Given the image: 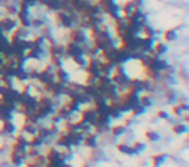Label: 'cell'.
Wrapping results in <instances>:
<instances>
[{
    "label": "cell",
    "instance_id": "cell-1",
    "mask_svg": "<svg viewBox=\"0 0 189 167\" xmlns=\"http://www.w3.org/2000/svg\"><path fill=\"white\" fill-rule=\"evenodd\" d=\"M79 119L83 122V123L89 124L92 128L96 127V123H97V113L96 110L89 106V108H86L83 110H79Z\"/></svg>",
    "mask_w": 189,
    "mask_h": 167
},
{
    "label": "cell",
    "instance_id": "cell-2",
    "mask_svg": "<svg viewBox=\"0 0 189 167\" xmlns=\"http://www.w3.org/2000/svg\"><path fill=\"white\" fill-rule=\"evenodd\" d=\"M18 26V21L17 18H12L9 16H3L0 17V29H1L3 34H11L14 29Z\"/></svg>",
    "mask_w": 189,
    "mask_h": 167
},
{
    "label": "cell",
    "instance_id": "cell-3",
    "mask_svg": "<svg viewBox=\"0 0 189 167\" xmlns=\"http://www.w3.org/2000/svg\"><path fill=\"white\" fill-rule=\"evenodd\" d=\"M69 41H73L75 44H83L87 41V36H86V32L84 30L79 29V27H73L69 30V34H67Z\"/></svg>",
    "mask_w": 189,
    "mask_h": 167
},
{
    "label": "cell",
    "instance_id": "cell-4",
    "mask_svg": "<svg viewBox=\"0 0 189 167\" xmlns=\"http://www.w3.org/2000/svg\"><path fill=\"white\" fill-rule=\"evenodd\" d=\"M47 53L49 57H58V58H62L65 61V60H67L66 55H65V46L64 44H52V46L48 47L47 49Z\"/></svg>",
    "mask_w": 189,
    "mask_h": 167
},
{
    "label": "cell",
    "instance_id": "cell-5",
    "mask_svg": "<svg viewBox=\"0 0 189 167\" xmlns=\"http://www.w3.org/2000/svg\"><path fill=\"white\" fill-rule=\"evenodd\" d=\"M64 46H65V55H66L67 58L75 57V56H83L82 47H80L79 44H75V43H73V41L67 40Z\"/></svg>",
    "mask_w": 189,
    "mask_h": 167
},
{
    "label": "cell",
    "instance_id": "cell-6",
    "mask_svg": "<svg viewBox=\"0 0 189 167\" xmlns=\"http://www.w3.org/2000/svg\"><path fill=\"white\" fill-rule=\"evenodd\" d=\"M57 139H56V147H61L64 149H71V144H70V138L64 130H60L57 133Z\"/></svg>",
    "mask_w": 189,
    "mask_h": 167
},
{
    "label": "cell",
    "instance_id": "cell-7",
    "mask_svg": "<svg viewBox=\"0 0 189 167\" xmlns=\"http://www.w3.org/2000/svg\"><path fill=\"white\" fill-rule=\"evenodd\" d=\"M82 145L86 148L89 149H96L97 148V135L95 132H86L84 133V138H83Z\"/></svg>",
    "mask_w": 189,
    "mask_h": 167
},
{
    "label": "cell",
    "instance_id": "cell-8",
    "mask_svg": "<svg viewBox=\"0 0 189 167\" xmlns=\"http://www.w3.org/2000/svg\"><path fill=\"white\" fill-rule=\"evenodd\" d=\"M26 153H18V152L11 150L9 153V162L16 167H21L23 165V162L26 161Z\"/></svg>",
    "mask_w": 189,
    "mask_h": 167
},
{
    "label": "cell",
    "instance_id": "cell-9",
    "mask_svg": "<svg viewBox=\"0 0 189 167\" xmlns=\"http://www.w3.org/2000/svg\"><path fill=\"white\" fill-rule=\"evenodd\" d=\"M44 156H46L47 162H57V161H64L61 158V153H60V150H57L55 147L48 148L47 153L44 154ZM64 162H65V161H64Z\"/></svg>",
    "mask_w": 189,
    "mask_h": 167
},
{
    "label": "cell",
    "instance_id": "cell-10",
    "mask_svg": "<svg viewBox=\"0 0 189 167\" xmlns=\"http://www.w3.org/2000/svg\"><path fill=\"white\" fill-rule=\"evenodd\" d=\"M53 74H55V80L61 84H66L69 82V74L64 67H60V69H53Z\"/></svg>",
    "mask_w": 189,
    "mask_h": 167
},
{
    "label": "cell",
    "instance_id": "cell-11",
    "mask_svg": "<svg viewBox=\"0 0 189 167\" xmlns=\"http://www.w3.org/2000/svg\"><path fill=\"white\" fill-rule=\"evenodd\" d=\"M16 132V124L12 121H4L1 122V127H0V136L1 135H13Z\"/></svg>",
    "mask_w": 189,
    "mask_h": 167
},
{
    "label": "cell",
    "instance_id": "cell-12",
    "mask_svg": "<svg viewBox=\"0 0 189 167\" xmlns=\"http://www.w3.org/2000/svg\"><path fill=\"white\" fill-rule=\"evenodd\" d=\"M69 138H70V144H71V148L73 147H79L82 145V141H83V138H84V133L82 131H75L73 133H67Z\"/></svg>",
    "mask_w": 189,
    "mask_h": 167
},
{
    "label": "cell",
    "instance_id": "cell-13",
    "mask_svg": "<svg viewBox=\"0 0 189 167\" xmlns=\"http://www.w3.org/2000/svg\"><path fill=\"white\" fill-rule=\"evenodd\" d=\"M55 114L61 119V121H71V115H73L74 113H70L64 105H60L58 108L55 109Z\"/></svg>",
    "mask_w": 189,
    "mask_h": 167
},
{
    "label": "cell",
    "instance_id": "cell-14",
    "mask_svg": "<svg viewBox=\"0 0 189 167\" xmlns=\"http://www.w3.org/2000/svg\"><path fill=\"white\" fill-rule=\"evenodd\" d=\"M152 49H153V52H154V55L157 56V57H159V56H163L164 53L167 52V49H169V48H167L166 43H163V41L154 40Z\"/></svg>",
    "mask_w": 189,
    "mask_h": 167
},
{
    "label": "cell",
    "instance_id": "cell-15",
    "mask_svg": "<svg viewBox=\"0 0 189 167\" xmlns=\"http://www.w3.org/2000/svg\"><path fill=\"white\" fill-rule=\"evenodd\" d=\"M44 7L49 12H60L62 8V0H47Z\"/></svg>",
    "mask_w": 189,
    "mask_h": 167
},
{
    "label": "cell",
    "instance_id": "cell-16",
    "mask_svg": "<svg viewBox=\"0 0 189 167\" xmlns=\"http://www.w3.org/2000/svg\"><path fill=\"white\" fill-rule=\"evenodd\" d=\"M162 38L166 43H171V41L178 39V32L175 29H166L162 31Z\"/></svg>",
    "mask_w": 189,
    "mask_h": 167
},
{
    "label": "cell",
    "instance_id": "cell-17",
    "mask_svg": "<svg viewBox=\"0 0 189 167\" xmlns=\"http://www.w3.org/2000/svg\"><path fill=\"white\" fill-rule=\"evenodd\" d=\"M139 105H141L143 108H150L153 105V98L152 95L149 93H144V95H139Z\"/></svg>",
    "mask_w": 189,
    "mask_h": 167
},
{
    "label": "cell",
    "instance_id": "cell-18",
    "mask_svg": "<svg viewBox=\"0 0 189 167\" xmlns=\"http://www.w3.org/2000/svg\"><path fill=\"white\" fill-rule=\"evenodd\" d=\"M126 130H127V127H124L123 124H114V126H110L109 132L113 138H118L126 132Z\"/></svg>",
    "mask_w": 189,
    "mask_h": 167
},
{
    "label": "cell",
    "instance_id": "cell-19",
    "mask_svg": "<svg viewBox=\"0 0 189 167\" xmlns=\"http://www.w3.org/2000/svg\"><path fill=\"white\" fill-rule=\"evenodd\" d=\"M117 150L122 154H126V156H133L135 154L132 147L126 144V142H119V144H117Z\"/></svg>",
    "mask_w": 189,
    "mask_h": 167
},
{
    "label": "cell",
    "instance_id": "cell-20",
    "mask_svg": "<svg viewBox=\"0 0 189 167\" xmlns=\"http://www.w3.org/2000/svg\"><path fill=\"white\" fill-rule=\"evenodd\" d=\"M37 130H38V126L37 124H31V123H23L21 126V132H26L27 135L30 136H35L37 135Z\"/></svg>",
    "mask_w": 189,
    "mask_h": 167
},
{
    "label": "cell",
    "instance_id": "cell-21",
    "mask_svg": "<svg viewBox=\"0 0 189 167\" xmlns=\"http://www.w3.org/2000/svg\"><path fill=\"white\" fill-rule=\"evenodd\" d=\"M171 131H172L175 135H183L188 131V126L185 123H181V122H178V123H174L172 127H171Z\"/></svg>",
    "mask_w": 189,
    "mask_h": 167
},
{
    "label": "cell",
    "instance_id": "cell-22",
    "mask_svg": "<svg viewBox=\"0 0 189 167\" xmlns=\"http://www.w3.org/2000/svg\"><path fill=\"white\" fill-rule=\"evenodd\" d=\"M166 159H167V154L166 153H158V154L152 156L153 167H159V165H162V163H163Z\"/></svg>",
    "mask_w": 189,
    "mask_h": 167
},
{
    "label": "cell",
    "instance_id": "cell-23",
    "mask_svg": "<svg viewBox=\"0 0 189 167\" xmlns=\"http://www.w3.org/2000/svg\"><path fill=\"white\" fill-rule=\"evenodd\" d=\"M4 12H5V16H9V17H16L17 12H18V9H17V5L13 4V3H8V4H5L4 7Z\"/></svg>",
    "mask_w": 189,
    "mask_h": 167
},
{
    "label": "cell",
    "instance_id": "cell-24",
    "mask_svg": "<svg viewBox=\"0 0 189 167\" xmlns=\"http://www.w3.org/2000/svg\"><path fill=\"white\" fill-rule=\"evenodd\" d=\"M46 25V20L41 17H35V18H30V29H43Z\"/></svg>",
    "mask_w": 189,
    "mask_h": 167
},
{
    "label": "cell",
    "instance_id": "cell-25",
    "mask_svg": "<svg viewBox=\"0 0 189 167\" xmlns=\"http://www.w3.org/2000/svg\"><path fill=\"white\" fill-rule=\"evenodd\" d=\"M37 136H39L40 139H43L44 141L51 138V132H49V128L48 127H44V126H38V130H37Z\"/></svg>",
    "mask_w": 189,
    "mask_h": 167
},
{
    "label": "cell",
    "instance_id": "cell-26",
    "mask_svg": "<svg viewBox=\"0 0 189 167\" xmlns=\"http://www.w3.org/2000/svg\"><path fill=\"white\" fill-rule=\"evenodd\" d=\"M43 144H44V140L40 139L37 135L32 136L30 140H27V147H30V148H39V147H41Z\"/></svg>",
    "mask_w": 189,
    "mask_h": 167
},
{
    "label": "cell",
    "instance_id": "cell-27",
    "mask_svg": "<svg viewBox=\"0 0 189 167\" xmlns=\"http://www.w3.org/2000/svg\"><path fill=\"white\" fill-rule=\"evenodd\" d=\"M144 136H145V138L148 139V141H150V142H155V141L159 140V133H158L157 131L146 130L145 132H144Z\"/></svg>",
    "mask_w": 189,
    "mask_h": 167
},
{
    "label": "cell",
    "instance_id": "cell-28",
    "mask_svg": "<svg viewBox=\"0 0 189 167\" xmlns=\"http://www.w3.org/2000/svg\"><path fill=\"white\" fill-rule=\"evenodd\" d=\"M163 95H164V98H166V101L167 102H172V101H175L176 100V92L174 91L172 88H166L163 91Z\"/></svg>",
    "mask_w": 189,
    "mask_h": 167
},
{
    "label": "cell",
    "instance_id": "cell-29",
    "mask_svg": "<svg viewBox=\"0 0 189 167\" xmlns=\"http://www.w3.org/2000/svg\"><path fill=\"white\" fill-rule=\"evenodd\" d=\"M48 64H49L53 69H60V67H64V60L58 58V57H49Z\"/></svg>",
    "mask_w": 189,
    "mask_h": 167
},
{
    "label": "cell",
    "instance_id": "cell-30",
    "mask_svg": "<svg viewBox=\"0 0 189 167\" xmlns=\"http://www.w3.org/2000/svg\"><path fill=\"white\" fill-rule=\"evenodd\" d=\"M71 61H73L74 65H77V66L80 67V69H83L87 64V58L84 57V56H75V57H71Z\"/></svg>",
    "mask_w": 189,
    "mask_h": 167
},
{
    "label": "cell",
    "instance_id": "cell-31",
    "mask_svg": "<svg viewBox=\"0 0 189 167\" xmlns=\"http://www.w3.org/2000/svg\"><path fill=\"white\" fill-rule=\"evenodd\" d=\"M31 159H32L31 162L35 163V165L39 166V167H44L47 163V159H46V156H44V154H39V156L31 158Z\"/></svg>",
    "mask_w": 189,
    "mask_h": 167
},
{
    "label": "cell",
    "instance_id": "cell-32",
    "mask_svg": "<svg viewBox=\"0 0 189 167\" xmlns=\"http://www.w3.org/2000/svg\"><path fill=\"white\" fill-rule=\"evenodd\" d=\"M153 29L150 25H144L141 27V32L144 34L145 38H154V32H153Z\"/></svg>",
    "mask_w": 189,
    "mask_h": 167
},
{
    "label": "cell",
    "instance_id": "cell-33",
    "mask_svg": "<svg viewBox=\"0 0 189 167\" xmlns=\"http://www.w3.org/2000/svg\"><path fill=\"white\" fill-rule=\"evenodd\" d=\"M145 148H146V145L144 144V142H140V141H135L133 145H132V149H133V153L135 154L141 153V152L145 150Z\"/></svg>",
    "mask_w": 189,
    "mask_h": 167
},
{
    "label": "cell",
    "instance_id": "cell-34",
    "mask_svg": "<svg viewBox=\"0 0 189 167\" xmlns=\"http://www.w3.org/2000/svg\"><path fill=\"white\" fill-rule=\"evenodd\" d=\"M40 154V152H39V149L38 148H30V147H27L26 148V157L27 158H34V157H37V156H39Z\"/></svg>",
    "mask_w": 189,
    "mask_h": 167
},
{
    "label": "cell",
    "instance_id": "cell-35",
    "mask_svg": "<svg viewBox=\"0 0 189 167\" xmlns=\"http://www.w3.org/2000/svg\"><path fill=\"white\" fill-rule=\"evenodd\" d=\"M155 117H157L158 119L169 121V119H170V114H169V112H166V110L159 109V110H157V112H155Z\"/></svg>",
    "mask_w": 189,
    "mask_h": 167
},
{
    "label": "cell",
    "instance_id": "cell-36",
    "mask_svg": "<svg viewBox=\"0 0 189 167\" xmlns=\"http://www.w3.org/2000/svg\"><path fill=\"white\" fill-rule=\"evenodd\" d=\"M171 113H172L174 117H179V118L181 117V114H183V112H181V110H180L176 105H174L172 108H171Z\"/></svg>",
    "mask_w": 189,
    "mask_h": 167
},
{
    "label": "cell",
    "instance_id": "cell-37",
    "mask_svg": "<svg viewBox=\"0 0 189 167\" xmlns=\"http://www.w3.org/2000/svg\"><path fill=\"white\" fill-rule=\"evenodd\" d=\"M49 128V132H51V135H57L58 133V131H60V128H58V126L57 124H53V123H51V126L48 127Z\"/></svg>",
    "mask_w": 189,
    "mask_h": 167
},
{
    "label": "cell",
    "instance_id": "cell-38",
    "mask_svg": "<svg viewBox=\"0 0 189 167\" xmlns=\"http://www.w3.org/2000/svg\"><path fill=\"white\" fill-rule=\"evenodd\" d=\"M176 106H178L181 112H188V110H189L188 102H178V104H176Z\"/></svg>",
    "mask_w": 189,
    "mask_h": 167
},
{
    "label": "cell",
    "instance_id": "cell-39",
    "mask_svg": "<svg viewBox=\"0 0 189 167\" xmlns=\"http://www.w3.org/2000/svg\"><path fill=\"white\" fill-rule=\"evenodd\" d=\"M48 118L51 119V123H53V124H58L60 122H61V119H60L58 117H57V115L55 114V113H53V114H51Z\"/></svg>",
    "mask_w": 189,
    "mask_h": 167
},
{
    "label": "cell",
    "instance_id": "cell-40",
    "mask_svg": "<svg viewBox=\"0 0 189 167\" xmlns=\"http://www.w3.org/2000/svg\"><path fill=\"white\" fill-rule=\"evenodd\" d=\"M131 3H132L133 8H141L143 5V0H131Z\"/></svg>",
    "mask_w": 189,
    "mask_h": 167
},
{
    "label": "cell",
    "instance_id": "cell-41",
    "mask_svg": "<svg viewBox=\"0 0 189 167\" xmlns=\"http://www.w3.org/2000/svg\"><path fill=\"white\" fill-rule=\"evenodd\" d=\"M23 1H25V4L30 8V7H34V5H37L38 0H23Z\"/></svg>",
    "mask_w": 189,
    "mask_h": 167
},
{
    "label": "cell",
    "instance_id": "cell-42",
    "mask_svg": "<svg viewBox=\"0 0 189 167\" xmlns=\"http://www.w3.org/2000/svg\"><path fill=\"white\" fill-rule=\"evenodd\" d=\"M25 167H39V166H37L35 163H32V162H27L26 163V166Z\"/></svg>",
    "mask_w": 189,
    "mask_h": 167
},
{
    "label": "cell",
    "instance_id": "cell-43",
    "mask_svg": "<svg viewBox=\"0 0 189 167\" xmlns=\"http://www.w3.org/2000/svg\"><path fill=\"white\" fill-rule=\"evenodd\" d=\"M60 167H73V166H71L70 163H67V162H64V163H62V165L60 166Z\"/></svg>",
    "mask_w": 189,
    "mask_h": 167
},
{
    "label": "cell",
    "instance_id": "cell-44",
    "mask_svg": "<svg viewBox=\"0 0 189 167\" xmlns=\"http://www.w3.org/2000/svg\"><path fill=\"white\" fill-rule=\"evenodd\" d=\"M82 167H88V166H86V165H83V166H82Z\"/></svg>",
    "mask_w": 189,
    "mask_h": 167
},
{
    "label": "cell",
    "instance_id": "cell-45",
    "mask_svg": "<svg viewBox=\"0 0 189 167\" xmlns=\"http://www.w3.org/2000/svg\"><path fill=\"white\" fill-rule=\"evenodd\" d=\"M0 17H1V11H0Z\"/></svg>",
    "mask_w": 189,
    "mask_h": 167
},
{
    "label": "cell",
    "instance_id": "cell-46",
    "mask_svg": "<svg viewBox=\"0 0 189 167\" xmlns=\"http://www.w3.org/2000/svg\"><path fill=\"white\" fill-rule=\"evenodd\" d=\"M0 5H1V0H0Z\"/></svg>",
    "mask_w": 189,
    "mask_h": 167
},
{
    "label": "cell",
    "instance_id": "cell-47",
    "mask_svg": "<svg viewBox=\"0 0 189 167\" xmlns=\"http://www.w3.org/2000/svg\"><path fill=\"white\" fill-rule=\"evenodd\" d=\"M0 86H1V82H0Z\"/></svg>",
    "mask_w": 189,
    "mask_h": 167
}]
</instances>
